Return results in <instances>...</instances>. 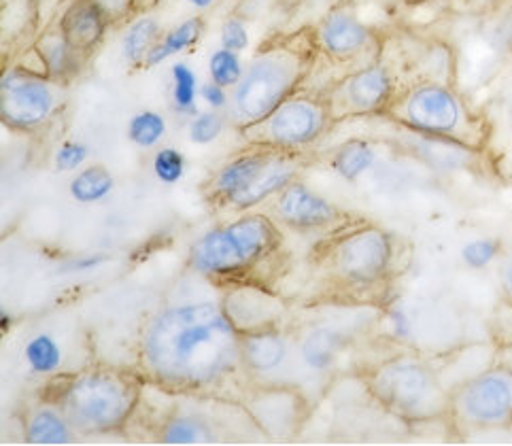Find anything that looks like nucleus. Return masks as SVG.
Segmentation results:
<instances>
[{"label":"nucleus","mask_w":512,"mask_h":446,"mask_svg":"<svg viewBox=\"0 0 512 446\" xmlns=\"http://www.w3.org/2000/svg\"><path fill=\"white\" fill-rule=\"evenodd\" d=\"M241 366V334L217 302L168 306L147 321L141 334L143 379L166 391H209Z\"/></svg>","instance_id":"obj_1"},{"label":"nucleus","mask_w":512,"mask_h":446,"mask_svg":"<svg viewBox=\"0 0 512 446\" xmlns=\"http://www.w3.org/2000/svg\"><path fill=\"white\" fill-rule=\"evenodd\" d=\"M319 54L317 26L268 37L255 49L243 79L230 90V105L226 109L230 126L236 132L243 130L298 94L309 81Z\"/></svg>","instance_id":"obj_2"},{"label":"nucleus","mask_w":512,"mask_h":446,"mask_svg":"<svg viewBox=\"0 0 512 446\" xmlns=\"http://www.w3.org/2000/svg\"><path fill=\"white\" fill-rule=\"evenodd\" d=\"M283 251V232L275 217L241 213L234 221L204 232L190 247L187 266L215 283L260 281V272Z\"/></svg>","instance_id":"obj_3"},{"label":"nucleus","mask_w":512,"mask_h":446,"mask_svg":"<svg viewBox=\"0 0 512 446\" xmlns=\"http://www.w3.org/2000/svg\"><path fill=\"white\" fill-rule=\"evenodd\" d=\"M383 117L442 143L483 153L489 145V122L483 109H474L453 83L419 81L398 88Z\"/></svg>","instance_id":"obj_4"},{"label":"nucleus","mask_w":512,"mask_h":446,"mask_svg":"<svg viewBox=\"0 0 512 446\" xmlns=\"http://www.w3.org/2000/svg\"><path fill=\"white\" fill-rule=\"evenodd\" d=\"M143 374L115 368H92L66 376L51 404L62 408L81 436L122 432L141 404Z\"/></svg>","instance_id":"obj_5"},{"label":"nucleus","mask_w":512,"mask_h":446,"mask_svg":"<svg viewBox=\"0 0 512 446\" xmlns=\"http://www.w3.org/2000/svg\"><path fill=\"white\" fill-rule=\"evenodd\" d=\"M368 391L387 413L406 423H430L451 417V391L436 372L415 355L389 357L368 374Z\"/></svg>","instance_id":"obj_6"},{"label":"nucleus","mask_w":512,"mask_h":446,"mask_svg":"<svg viewBox=\"0 0 512 446\" xmlns=\"http://www.w3.org/2000/svg\"><path fill=\"white\" fill-rule=\"evenodd\" d=\"M330 277L349 289L379 287L396 264V240L374 223L351 221L334 232L321 253Z\"/></svg>","instance_id":"obj_7"},{"label":"nucleus","mask_w":512,"mask_h":446,"mask_svg":"<svg viewBox=\"0 0 512 446\" xmlns=\"http://www.w3.org/2000/svg\"><path fill=\"white\" fill-rule=\"evenodd\" d=\"M336 119L323 92L300 90L260 122L238 130L251 147L304 153L326 136Z\"/></svg>","instance_id":"obj_8"},{"label":"nucleus","mask_w":512,"mask_h":446,"mask_svg":"<svg viewBox=\"0 0 512 446\" xmlns=\"http://www.w3.org/2000/svg\"><path fill=\"white\" fill-rule=\"evenodd\" d=\"M62 105L64 85L30 66H13L0 79V119L13 130L43 128Z\"/></svg>","instance_id":"obj_9"},{"label":"nucleus","mask_w":512,"mask_h":446,"mask_svg":"<svg viewBox=\"0 0 512 446\" xmlns=\"http://www.w3.org/2000/svg\"><path fill=\"white\" fill-rule=\"evenodd\" d=\"M451 419L474 432L512 427V370L489 368L451 391Z\"/></svg>","instance_id":"obj_10"},{"label":"nucleus","mask_w":512,"mask_h":446,"mask_svg":"<svg viewBox=\"0 0 512 446\" xmlns=\"http://www.w3.org/2000/svg\"><path fill=\"white\" fill-rule=\"evenodd\" d=\"M398 88L394 71L379 60L347 73L321 92L326 94L338 124L343 119L383 115Z\"/></svg>","instance_id":"obj_11"},{"label":"nucleus","mask_w":512,"mask_h":446,"mask_svg":"<svg viewBox=\"0 0 512 446\" xmlns=\"http://www.w3.org/2000/svg\"><path fill=\"white\" fill-rule=\"evenodd\" d=\"M272 217L281 228L294 232H336L351 223L343 209L298 179L272 200Z\"/></svg>","instance_id":"obj_12"},{"label":"nucleus","mask_w":512,"mask_h":446,"mask_svg":"<svg viewBox=\"0 0 512 446\" xmlns=\"http://www.w3.org/2000/svg\"><path fill=\"white\" fill-rule=\"evenodd\" d=\"M221 306L238 334L281 328L287 317L285 302L262 281L226 283Z\"/></svg>","instance_id":"obj_13"},{"label":"nucleus","mask_w":512,"mask_h":446,"mask_svg":"<svg viewBox=\"0 0 512 446\" xmlns=\"http://www.w3.org/2000/svg\"><path fill=\"white\" fill-rule=\"evenodd\" d=\"M317 39L321 54L338 64L353 62L370 51L374 54L381 51L379 32L345 5H338L323 17L317 26Z\"/></svg>","instance_id":"obj_14"},{"label":"nucleus","mask_w":512,"mask_h":446,"mask_svg":"<svg viewBox=\"0 0 512 446\" xmlns=\"http://www.w3.org/2000/svg\"><path fill=\"white\" fill-rule=\"evenodd\" d=\"M247 151H241L238 156L230 158L224 166L215 170V175L204 185V198L211 207L226 211L228 204L247 192L249 187L258 181L270 164L275 162L283 151L266 149V147H251L247 145Z\"/></svg>","instance_id":"obj_15"},{"label":"nucleus","mask_w":512,"mask_h":446,"mask_svg":"<svg viewBox=\"0 0 512 446\" xmlns=\"http://www.w3.org/2000/svg\"><path fill=\"white\" fill-rule=\"evenodd\" d=\"M56 26L66 43L79 51L83 58L94 54L111 28L105 11L100 9L96 0H68Z\"/></svg>","instance_id":"obj_16"},{"label":"nucleus","mask_w":512,"mask_h":446,"mask_svg":"<svg viewBox=\"0 0 512 446\" xmlns=\"http://www.w3.org/2000/svg\"><path fill=\"white\" fill-rule=\"evenodd\" d=\"M483 113L491 132L487 151H491L493 158L500 160L502 168L512 175V64L498 79Z\"/></svg>","instance_id":"obj_17"},{"label":"nucleus","mask_w":512,"mask_h":446,"mask_svg":"<svg viewBox=\"0 0 512 446\" xmlns=\"http://www.w3.org/2000/svg\"><path fill=\"white\" fill-rule=\"evenodd\" d=\"M34 56L41 62V73L62 85L77 79L85 60H88L66 43L58 26L41 34L37 43H34Z\"/></svg>","instance_id":"obj_18"},{"label":"nucleus","mask_w":512,"mask_h":446,"mask_svg":"<svg viewBox=\"0 0 512 446\" xmlns=\"http://www.w3.org/2000/svg\"><path fill=\"white\" fill-rule=\"evenodd\" d=\"M298 396L294 391L287 389H268L258 391L249 404L258 425L262 423L270 436H287L294 432V425L298 423Z\"/></svg>","instance_id":"obj_19"},{"label":"nucleus","mask_w":512,"mask_h":446,"mask_svg":"<svg viewBox=\"0 0 512 446\" xmlns=\"http://www.w3.org/2000/svg\"><path fill=\"white\" fill-rule=\"evenodd\" d=\"M289 355L287 338L281 328L262 330L241 336V362L243 368L255 374H268L279 370Z\"/></svg>","instance_id":"obj_20"},{"label":"nucleus","mask_w":512,"mask_h":446,"mask_svg":"<svg viewBox=\"0 0 512 446\" xmlns=\"http://www.w3.org/2000/svg\"><path fill=\"white\" fill-rule=\"evenodd\" d=\"M349 345V336L334 325H317L300 340L302 362L315 372L330 370Z\"/></svg>","instance_id":"obj_21"},{"label":"nucleus","mask_w":512,"mask_h":446,"mask_svg":"<svg viewBox=\"0 0 512 446\" xmlns=\"http://www.w3.org/2000/svg\"><path fill=\"white\" fill-rule=\"evenodd\" d=\"M77 432L56 404L34 408L26 419L24 440L28 444H71Z\"/></svg>","instance_id":"obj_22"},{"label":"nucleus","mask_w":512,"mask_h":446,"mask_svg":"<svg viewBox=\"0 0 512 446\" xmlns=\"http://www.w3.org/2000/svg\"><path fill=\"white\" fill-rule=\"evenodd\" d=\"M204 28H207V24H204V17L192 15V17H187V20L179 22L177 26L166 30L160 37V41L156 43V47L149 51L143 68L160 66L162 62L183 54V51H190L202 39Z\"/></svg>","instance_id":"obj_23"},{"label":"nucleus","mask_w":512,"mask_h":446,"mask_svg":"<svg viewBox=\"0 0 512 446\" xmlns=\"http://www.w3.org/2000/svg\"><path fill=\"white\" fill-rule=\"evenodd\" d=\"M164 34L158 17L139 15L128 24L122 37V58L132 68H143L149 51L156 47Z\"/></svg>","instance_id":"obj_24"},{"label":"nucleus","mask_w":512,"mask_h":446,"mask_svg":"<svg viewBox=\"0 0 512 446\" xmlns=\"http://www.w3.org/2000/svg\"><path fill=\"white\" fill-rule=\"evenodd\" d=\"M158 440L164 444H207L217 442V434L209 419L192 413H175L162 423Z\"/></svg>","instance_id":"obj_25"},{"label":"nucleus","mask_w":512,"mask_h":446,"mask_svg":"<svg viewBox=\"0 0 512 446\" xmlns=\"http://www.w3.org/2000/svg\"><path fill=\"white\" fill-rule=\"evenodd\" d=\"M377 162V151L364 139H349L340 145L330 158L334 173L349 183H355Z\"/></svg>","instance_id":"obj_26"},{"label":"nucleus","mask_w":512,"mask_h":446,"mask_svg":"<svg viewBox=\"0 0 512 446\" xmlns=\"http://www.w3.org/2000/svg\"><path fill=\"white\" fill-rule=\"evenodd\" d=\"M115 190V179L111 170L102 164H90L77 170L71 179L68 192L79 204H96L105 200Z\"/></svg>","instance_id":"obj_27"},{"label":"nucleus","mask_w":512,"mask_h":446,"mask_svg":"<svg viewBox=\"0 0 512 446\" xmlns=\"http://www.w3.org/2000/svg\"><path fill=\"white\" fill-rule=\"evenodd\" d=\"M198 98H200V81L194 68L177 60L170 66V102L179 115L194 117L198 113Z\"/></svg>","instance_id":"obj_28"},{"label":"nucleus","mask_w":512,"mask_h":446,"mask_svg":"<svg viewBox=\"0 0 512 446\" xmlns=\"http://www.w3.org/2000/svg\"><path fill=\"white\" fill-rule=\"evenodd\" d=\"M24 359L32 374H39V376L58 374L62 366L60 342L51 334L32 336L24 347Z\"/></svg>","instance_id":"obj_29"},{"label":"nucleus","mask_w":512,"mask_h":446,"mask_svg":"<svg viewBox=\"0 0 512 446\" xmlns=\"http://www.w3.org/2000/svg\"><path fill=\"white\" fill-rule=\"evenodd\" d=\"M166 132V117L153 109L134 113L128 122V139L139 149H156L164 141Z\"/></svg>","instance_id":"obj_30"},{"label":"nucleus","mask_w":512,"mask_h":446,"mask_svg":"<svg viewBox=\"0 0 512 446\" xmlns=\"http://www.w3.org/2000/svg\"><path fill=\"white\" fill-rule=\"evenodd\" d=\"M245 66L241 60V54L230 51L226 47L215 49L209 58V77L211 81L224 85L226 90H232L234 85L243 79Z\"/></svg>","instance_id":"obj_31"},{"label":"nucleus","mask_w":512,"mask_h":446,"mask_svg":"<svg viewBox=\"0 0 512 446\" xmlns=\"http://www.w3.org/2000/svg\"><path fill=\"white\" fill-rule=\"evenodd\" d=\"M228 122V115L224 111H198L194 117H190L187 124V136L194 145H213L221 134H224Z\"/></svg>","instance_id":"obj_32"},{"label":"nucleus","mask_w":512,"mask_h":446,"mask_svg":"<svg viewBox=\"0 0 512 446\" xmlns=\"http://www.w3.org/2000/svg\"><path fill=\"white\" fill-rule=\"evenodd\" d=\"M187 160L177 147H160L153 153L151 170L162 185H177L185 177Z\"/></svg>","instance_id":"obj_33"},{"label":"nucleus","mask_w":512,"mask_h":446,"mask_svg":"<svg viewBox=\"0 0 512 446\" xmlns=\"http://www.w3.org/2000/svg\"><path fill=\"white\" fill-rule=\"evenodd\" d=\"M90 158V147L79 141H64L54 156V166L58 173H77Z\"/></svg>","instance_id":"obj_34"},{"label":"nucleus","mask_w":512,"mask_h":446,"mask_svg":"<svg viewBox=\"0 0 512 446\" xmlns=\"http://www.w3.org/2000/svg\"><path fill=\"white\" fill-rule=\"evenodd\" d=\"M221 47H226L230 51H236V54H243V51L249 47V30L243 17H228L221 26Z\"/></svg>","instance_id":"obj_35"},{"label":"nucleus","mask_w":512,"mask_h":446,"mask_svg":"<svg viewBox=\"0 0 512 446\" xmlns=\"http://www.w3.org/2000/svg\"><path fill=\"white\" fill-rule=\"evenodd\" d=\"M96 3L105 11L111 26L124 24L134 20V17H139L136 13H139L141 0H96Z\"/></svg>","instance_id":"obj_36"},{"label":"nucleus","mask_w":512,"mask_h":446,"mask_svg":"<svg viewBox=\"0 0 512 446\" xmlns=\"http://www.w3.org/2000/svg\"><path fill=\"white\" fill-rule=\"evenodd\" d=\"M200 100L213 111H226L230 105V92L224 85L209 79L207 83H200Z\"/></svg>","instance_id":"obj_37"},{"label":"nucleus","mask_w":512,"mask_h":446,"mask_svg":"<svg viewBox=\"0 0 512 446\" xmlns=\"http://www.w3.org/2000/svg\"><path fill=\"white\" fill-rule=\"evenodd\" d=\"M464 262L472 268H481L485 266L493 255H496V247H493L491 243H487V240H476V243H470L464 251Z\"/></svg>","instance_id":"obj_38"},{"label":"nucleus","mask_w":512,"mask_h":446,"mask_svg":"<svg viewBox=\"0 0 512 446\" xmlns=\"http://www.w3.org/2000/svg\"><path fill=\"white\" fill-rule=\"evenodd\" d=\"M500 283L506 300L512 304V253L504 257V262L500 266Z\"/></svg>","instance_id":"obj_39"},{"label":"nucleus","mask_w":512,"mask_h":446,"mask_svg":"<svg viewBox=\"0 0 512 446\" xmlns=\"http://www.w3.org/2000/svg\"><path fill=\"white\" fill-rule=\"evenodd\" d=\"M404 3V0H402ZM340 5L345 7H360V5H377V7H387V5H396V0H340Z\"/></svg>","instance_id":"obj_40"},{"label":"nucleus","mask_w":512,"mask_h":446,"mask_svg":"<svg viewBox=\"0 0 512 446\" xmlns=\"http://www.w3.org/2000/svg\"><path fill=\"white\" fill-rule=\"evenodd\" d=\"M185 3L194 7L196 11H209L219 3V0H185Z\"/></svg>","instance_id":"obj_41"},{"label":"nucleus","mask_w":512,"mask_h":446,"mask_svg":"<svg viewBox=\"0 0 512 446\" xmlns=\"http://www.w3.org/2000/svg\"><path fill=\"white\" fill-rule=\"evenodd\" d=\"M406 5H415V3H423V0H404Z\"/></svg>","instance_id":"obj_42"},{"label":"nucleus","mask_w":512,"mask_h":446,"mask_svg":"<svg viewBox=\"0 0 512 446\" xmlns=\"http://www.w3.org/2000/svg\"><path fill=\"white\" fill-rule=\"evenodd\" d=\"M30 3H32V5H41V3H43V0H30Z\"/></svg>","instance_id":"obj_43"},{"label":"nucleus","mask_w":512,"mask_h":446,"mask_svg":"<svg viewBox=\"0 0 512 446\" xmlns=\"http://www.w3.org/2000/svg\"><path fill=\"white\" fill-rule=\"evenodd\" d=\"M510 430H512V427H510Z\"/></svg>","instance_id":"obj_44"}]
</instances>
